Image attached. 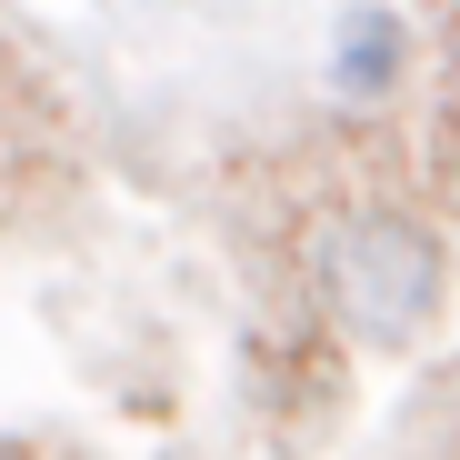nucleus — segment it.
<instances>
[{
  "label": "nucleus",
  "mask_w": 460,
  "mask_h": 460,
  "mask_svg": "<svg viewBox=\"0 0 460 460\" xmlns=\"http://www.w3.org/2000/svg\"><path fill=\"white\" fill-rule=\"evenodd\" d=\"M401 70H411V21L391 11V0H350V11H341V40H331V81H341V101L401 91Z\"/></svg>",
  "instance_id": "f03ea898"
},
{
  "label": "nucleus",
  "mask_w": 460,
  "mask_h": 460,
  "mask_svg": "<svg viewBox=\"0 0 460 460\" xmlns=\"http://www.w3.org/2000/svg\"><path fill=\"white\" fill-rule=\"evenodd\" d=\"M450 11H460V0H450Z\"/></svg>",
  "instance_id": "39448f33"
},
{
  "label": "nucleus",
  "mask_w": 460,
  "mask_h": 460,
  "mask_svg": "<svg viewBox=\"0 0 460 460\" xmlns=\"http://www.w3.org/2000/svg\"><path fill=\"white\" fill-rule=\"evenodd\" d=\"M440 161H450V190H460V101H450V120H440Z\"/></svg>",
  "instance_id": "7ed1b4c3"
},
{
  "label": "nucleus",
  "mask_w": 460,
  "mask_h": 460,
  "mask_svg": "<svg viewBox=\"0 0 460 460\" xmlns=\"http://www.w3.org/2000/svg\"><path fill=\"white\" fill-rule=\"evenodd\" d=\"M0 460H31V450H21V440H0Z\"/></svg>",
  "instance_id": "20e7f679"
},
{
  "label": "nucleus",
  "mask_w": 460,
  "mask_h": 460,
  "mask_svg": "<svg viewBox=\"0 0 460 460\" xmlns=\"http://www.w3.org/2000/svg\"><path fill=\"white\" fill-rule=\"evenodd\" d=\"M311 290L360 350H411L440 321V290H450L440 230L411 200H341L311 230Z\"/></svg>",
  "instance_id": "f257e3e1"
}]
</instances>
